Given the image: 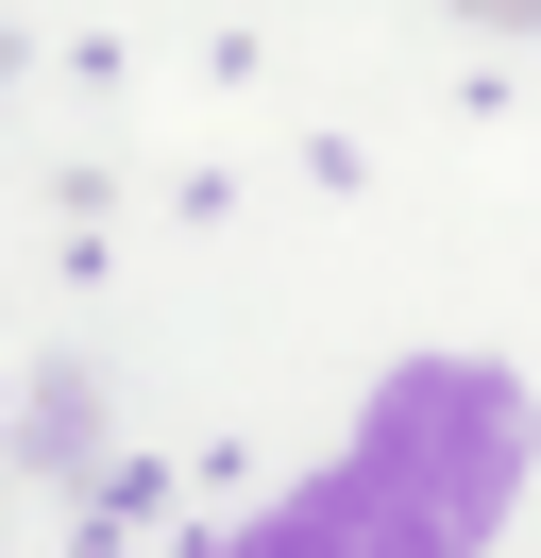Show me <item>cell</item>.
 Listing matches in <instances>:
<instances>
[{
    "label": "cell",
    "mask_w": 541,
    "mask_h": 558,
    "mask_svg": "<svg viewBox=\"0 0 541 558\" xmlns=\"http://www.w3.org/2000/svg\"><path fill=\"white\" fill-rule=\"evenodd\" d=\"M525 389L491 373V355H406L389 389H372L356 457L338 474H304L270 524H237L220 558H473L507 524V490H525Z\"/></svg>",
    "instance_id": "cell-1"
},
{
    "label": "cell",
    "mask_w": 541,
    "mask_h": 558,
    "mask_svg": "<svg viewBox=\"0 0 541 558\" xmlns=\"http://www.w3.org/2000/svg\"><path fill=\"white\" fill-rule=\"evenodd\" d=\"M457 17H491V35H541V0H457Z\"/></svg>",
    "instance_id": "cell-2"
}]
</instances>
